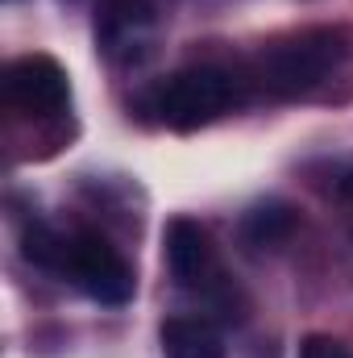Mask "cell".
<instances>
[{"mask_svg": "<svg viewBox=\"0 0 353 358\" xmlns=\"http://www.w3.org/2000/svg\"><path fill=\"white\" fill-rule=\"evenodd\" d=\"M345 55H350V46H345L341 29H299L283 42H270L254 59L250 84H258L274 100L308 96L341 67Z\"/></svg>", "mask_w": 353, "mask_h": 358, "instance_id": "obj_1", "label": "cell"}, {"mask_svg": "<svg viewBox=\"0 0 353 358\" xmlns=\"http://www.w3.org/2000/svg\"><path fill=\"white\" fill-rule=\"evenodd\" d=\"M299 358H353V355H350L345 342H337V338H329V334H312V338H303Z\"/></svg>", "mask_w": 353, "mask_h": 358, "instance_id": "obj_9", "label": "cell"}, {"mask_svg": "<svg viewBox=\"0 0 353 358\" xmlns=\"http://www.w3.org/2000/svg\"><path fill=\"white\" fill-rule=\"evenodd\" d=\"M59 275H67L75 287H84L91 300H100V304H125L133 296V271H129V263L96 229L63 234Z\"/></svg>", "mask_w": 353, "mask_h": 358, "instance_id": "obj_3", "label": "cell"}, {"mask_svg": "<svg viewBox=\"0 0 353 358\" xmlns=\"http://www.w3.org/2000/svg\"><path fill=\"white\" fill-rule=\"evenodd\" d=\"M163 38L158 8L150 0H104L96 17V46L112 67H142Z\"/></svg>", "mask_w": 353, "mask_h": 358, "instance_id": "obj_4", "label": "cell"}, {"mask_svg": "<svg viewBox=\"0 0 353 358\" xmlns=\"http://www.w3.org/2000/svg\"><path fill=\"white\" fill-rule=\"evenodd\" d=\"M295 234V213L287 204H258L254 213H246L241 221V238L254 250H274Z\"/></svg>", "mask_w": 353, "mask_h": 358, "instance_id": "obj_8", "label": "cell"}, {"mask_svg": "<svg viewBox=\"0 0 353 358\" xmlns=\"http://www.w3.org/2000/svg\"><path fill=\"white\" fill-rule=\"evenodd\" d=\"M246 84L250 80H237L225 67H208V63L183 67L154 92V113H158V121H167L175 129H195V125L216 121L233 104H241Z\"/></svg>", "mask_w": 353, "mask_h": 358, "instance_id": "obj_2", "label": "cell"}, {"mask_svg": "<svg viewBox=\"0 0 353 358\" xmlns=\"http://www.w3.org/2000/svg\"><path fill=\"white\" fill-rule=\"evenodd\" d=\"M337 192H341V196H345V200H353V171L345 179H341V183H337Z\"/></svg>", "mask_w": 353, "mask_h": 358, "instance_id": "obj_10", "label": "cell"}, {"mask_svg": "<svg viewBox=\"0 0 353 358\" xmlns=\"http://www.w3.org/2000/svg\"><path fill=\"white\" fill-rule=\"evenodd\" d=\"M163 355L167 358H225V342L200 317H171L163 325Z\"/></svg>", "mask_w": 353, "mask_h": 358, "instance_id": "obj_7", "label": "cell"}, {"mask_svg": "<svg viewBox=\"0 0 353 358\" xmlns=\"http://www.w3.org/2000/svg\"><path fill=\"white\" fill-rule=\"evenodd\" d=\"M71 100L67 71L50 55H21L4 67V104L25 117H59Z\"/></svg>", "mask_w": 353, "mask_h": 358, "instance_id": "obj_5", "label": "cell"}, {"mask_svg": "<svg viewBox=\"0 0 353 358\" xmlns=\"http://www.w3.org/2000/svg\"><path fill=\"white\" fill-rule=\"evenodd\" d=\"M167 242V267L183 287H208L212 275H216V250H212V238L200 221L191 217H175L163 234Z\"/></svg>", "mask_w": 353, "mask_h": 358, "instance_id": "obj_6", "label": "cell"}]
</instances>
